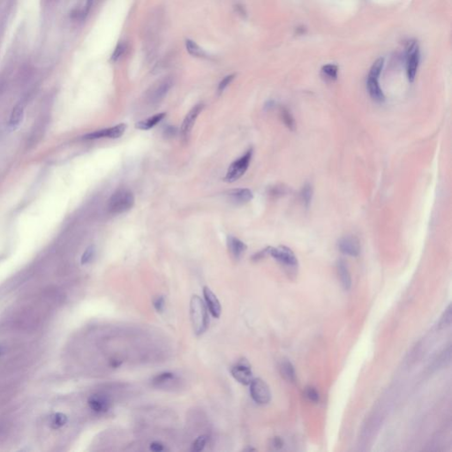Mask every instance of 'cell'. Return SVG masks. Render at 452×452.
<instances>
[{"label": "cell", "mask_w": 452, "mask_h": 452, "mask_svg": "<svg viewBox=\"0 0 452 452\" xmlns=\"http://www.w3.org/2000/svg\"><path fill=\"white\" fill-rule=\"evenodd\" d=\"M250 395L253 399V401L256 402L259 405H266L270 403L271 399V392L270 387L266 382L261 379L255 378L250 383Z\"/></svg>", "instance_id": "obj_5"}, {"label": "cell", "mask_w": 452, "mask_h": 452, "mask_svg": "<svg viewBox=\"0 0 452 452\" xmlns=\"http://www.w3.org/2000/svg\"><path fill=\"white\" fill-rule=\"evenodd\" d=\"M94 254H95V248L94 246H89L86 248L83 254L81 255V264L82 265L88 264L94 259Z\"/></svg>", "instance_id": "obj_28"}, {"label": "cell", "mask_w": 452, "mask_h": 452, "mask_svg": "<svg viewBox=\"0 0 452 452\" xmlns=\"http://www.w3.org/2000/svg\"><path fill=\"white\" fill-rule=\"evenodd\" d=\"M321 71L330 80H337L338 78V68L336 64H326L322 68Z\"/></svg>", "instance_id": "obj_27"}, {"label": "cell", "mask_w": 452, "mask_h": 452, "mask_svg": "<svg viewBox=\"0 0 452 452\" xmlns=\"http://www.w3.org/2000/svg\"><path fill=\"white\" fill-rule=\"evenodd\" d=\"M203 104H198L196 106H193L191 109V111L188 112V114L186 115V118L183 121L182 125H181V129H180V135H181L182 142H186L188 141L196 119L198 118L200 113L203 111Z\"/></svg>", "instance_id": "obj_8"}, {"label": "cell", "mask_w": 452, "mask_h": 452, "mask_svg": "<svg viewBox=\"0 0 452 452\" xmlns=\"http://www.w3.org/2000/svg\"><path fill=\"white\" fill-rule=\"evenodd\" d=\"M406 73L409 81L412 82L414 81L418 70L419 63V50L418 44L415 42L409 43L406 49Z\"/></svg>", "instance_id": "obj_7"}, {"label": "cell", "mask_w": 452, "mask_h": 452, "mask_svg": "<svg viewBox=\"0 0 452 452\" xmlns=\"http://www.w3.org/2000/svg\"><path fill=\"white\" fill-rule=\"evenodd\" d=\"M24 118V107L23 105H18L17 106L14 107L12 114H11L10 119H9V128L11 130H16L20 126V124L23 121Z\"/></svg>", "instance_id": "obj_18"}, {"label": "cell", "mask_w": 452, "mask_h": 452, "mask_svg": "<svg viewBox=\"0 0 452 452\" xmlns=\"http://www.w3.org/2000/svg\"><path fill=\"white\" fill-rule=\"evenodd\" d=\"M88 404L89 408L96 413H104L110 409V401L105 396H92L88 399Z\"/></svg>", "instance_id": "obj_14"}, {"label": "cell", "mask_w": 452, "mask_h": 452, "mask_svg": "<svg viewBox=\"0 0 452 452\" xmlns=\"http://www.w3.org/2000/svg\"><path fill=\"white\" fill-rule=\"evenodd\" d=\"M304 395L306 397L307 400H309L313 403H317L320 399V396L317 391L314 387H307L304 392Z\"/></svg>", "instance_id": "obj_31"}, {"label": "cell", "mask_w": 452, "mask_h": 452, "mask_svg": "<svg viewBox=\"0 0 452 452\" xmlns=\"http://www.w3.org/2000/svg\"><path fill=\"white\" fill-rule=\"evenodd\" d=\"M203 295L206 302L207 308L209 309L210 314H212L213 317L218 318L222 313V308L220 305L218 299L216 298V295L214 294L212 290L209 289V287L205 286L203 288Z\"/></svg>", "instance_id": "obj_12"}, {"label": "cell", "mask_w": 452, "mask_h": 452, "mask_svg": "<svg viewBox=\"0 0 452 452\" xmlns=\"http://www.w3.org/2000/svg\"><path fill=\"white\" fill-rule=\"evenodd\" d=\"M232 375L237 381L243 385H249L253 381V372L248 361H240L232 368Z\"/></svg>", "instance_id": "obj_9"}, {"label": "cell", "mask_w": 452, "mask_h": 452, "mask_svg": "<svg viewBox=\"0 0 452 452\" xmlns=\"http://www.w3.org/2000/svg\"><path fill=\"white\" fill-rule=\"evenodd\" d=\"M186 49L189 54L195 57H199V58H208V54L204 50L200 47L198 44H196L195 41L191 39H186Z\"/></svg>", "instance_id": "obj_20"}, {"label": "cell", "mask_w": 452, "mask_h": 452, "mask_svg": "<svg viewBox=\"0 0 452 452\" xmlns=\"http://www.w3.org/2000/svg\"><path fill=\"white\" fill-rule=\"evenodd\" d=\"M149 449H150V450H152V451L160 452L165 450V446H164L162 442H153L151 444H150Z\"/></svg>", "instance_id": "obj_35"}, {"label": "cell", "mask_w": 452, "mask_h": 452, "mask_svg": "<svg viewBox=\"0 0 452 452\" xmlns=\"http://www.w3.org/2000/svg\"><path fill=\"white\" fill-rule=\"evenodd\" d=\"M252 155H253V149H250L241 157L234 161L227 171L224 178L225 181L233 183L240 179L246 173V170L248 169Z\"/></svg>", "instance_id": "obj_3"}, {"label": "cell", "mask_w": 452, "mask_h": 452, "mask_svg": "<svg viewBox=\"0 0 452 452\" xmlns=\"http://www.w3.org/2000/svg\"><path fill=\"white\" fill-rule=\"evenodd\" d=\"M450 324H451V308H450V306H449L439 321L438 328L439 329H444V328L449 327Z\"/></svg>", "instance_id": "obj_29"}, {"label": "cell", "mask_w": 452, "mask_h": 452, "mask_svg": "<svg viewBox=\"0 0 452 452\" xmlns=\"http://www.w3.org/2000/svg\"><path fill=\"white\" fill-rule=\"evenodd\" d=\"M235 10H236L237 13L238 14H240V15H245L246 14V11H245V8H244L240 4H237L236 6H235Z\"/></svg>", "instance_id": "obj_37"}, {"label": "cell", "mask_w": 452, "mask_h": 452, "mask_svg": "<svg viewBox=\"0 0 452 452\" xmlns=\"http://www.w3.org/2000/svg\"><path fill=\"white\" fill-rule=\"evenodd\" d=\"M166 116V114L165 112L154 115V116H152L150 118H147L145 120H142V121L138 122V123L135 125V127L140 129V130H149V129H151L152 127H154L155 125H157L159 122L161 121L163 118H165Z\"/></svg>", "instance_id": "obj_19"}, {"label": "cell", "mask_w": 452, "mask_h": 452, "mask_svg": "<svg viewBox=\"0 0 452 452\" xmlns=\"http://www.w3.org/2000/svg\"><path fill=\"white\" fill-rule=\"evenodd\" d=\"M190 316L195 333L203 334L209 327V314L205 304L197 295H193L190 301Z\"/></svg>", "instance_id": "obj_1"}, {"label": "cell", "mask_w": 452, "mask_h": 452, "mask_svg": "<svg viewBox=\"0 0 452 452\" xmlns=\"http://www.w3.org/2000/svg\"><path fill=\"white\" fill-rule=\"evenodd\" d=\"M173 83L174 81L172 77L168 76L163 78L160 81L155 82V84L152 85L151 88H149V91L147 93V98L149 103L157 104L164 99L166 94H168L170 89L172 88Z\"/></svg>", "instance_id": "obj_6"}, {"label": "cell", "mask_w": 452, "mask_h": 452, "mask_svg": "<svg viewBox=\"0 0 452 452\" xmlns=\"http://www.w3.org/2000/svg\"><path fill=\"white\" fill-rule=\"evenodd\" d=\"M367 88H368V93L374 101L378 102V103L384 102L385 95L383 94V91L381 90L380 84H379V78L368 76V81H367Z\"/></svg>", "instance_id": "obj_13"}, {"label": "cell", "mask_w": 452, "mask_h": 452, "mask_svg": "<svg viewBox=\"0 0 452 452\" xmlns=\"http://www.w3.org/2000/svg\"><path fill=\"white\" fill-rule=\"evenodd\" d=\"M134 205V193L128 189H118L109 200V212L112 215H119L130 210Z\"/></svg>", "instance_id": "obj_2"}, {"label": "cell", "mask_w": 452, "mask_h": 452, "mask_svg": "<svg viewBox=\"0 0 452 452\" xmlns=\"http://www.w3.org/2000/svg\"><path fill=\"white\" fill-rule=\"evenodd\" d=\"M230 199L235 204H245L253 199V195L250 189L240 188L233 190L229 193Z\"/></svg>", "instance_id": "obj_15"}, {"label": "cell", "mask_w": 452, "mask_h": 452, "mask_svg": "<svg viewBox=\"0 0 452 452\" xmlns=\"http://www.w3.org/2000/svg\"><path fill=\"white\" fill-rule=\"evenodd\" d=\"M175 381L176 376L173 373L165 372V373H162L160 375H156L153 379L152 383H153L154 386H156V387H166V384L172 383V382H174Z\"/></svg>", "instance_id": "obj_22"}, {"label": "cell", "mask_w": 452, "mask_h": 452, "mask_svg": "<svg viewBox=\"0 0 452 452\" xmlns=\"http://www.w3.org/2000/svg\"><path fill=\"white\" fill-rule=\"evenodd\" d=\"M207 443V436L205 435H201L198 438L196 439L195 442H192V451L199 452L202 451Z\"/></svg>", "instance_id": "obj_32"}, {"label": "cell", "mask_w": 452, "mask_h": 452, "mask_svg": "<svg viewBox=\"0 0 452 452\" xmlns=\"http://www.w3.org/2000/svg\"><path fill=\"white\" fill-rule=\"evenodd\" d=\"M337 268L342 285L345 290H349L351 286V277L348 270L347 264H345L344 260H339L337 264Z\"/></svg>", "instance_id": "obj_17"}, {"label": "cell", "mask_w": 452, "mask_h": 452, "mask_svg": "<svg viewBox=\"0 0 452 452\" xmlns=\"http://www.w3.org/2000/svg\"><path fill=\"white\" fill-rule=\"evenodd\" d=\"M280 373L281 375L286 381L294 382L295 381V379H296V373H295L294 365L292 364L289 361H283L281 363Z\"/></svg>", "instance_id": "obj_21"}, {"label": "cell", "mask_w": 452, "mask_h": 452, "mask_svg": "<svg viewBox=\"0 0 452 452\" xmlns=\"http://www.w3.org/2000/svg\"><path fill=\"white\" fill-rule=\"evenodd\" d=\"M338 249L341 253L349 256H358L361 253V242L357 237L352 235L341 238L338 242Z\"/></svg>", "instance_id": "obj_10"}, {"label": "cell", "mask_w": 452, "mask_h": 452, "mask_svg": "<svg viewBox=\"0 0 452 452\" xmlns=\"http://www.w3.org/2000/svg\"><path fill=\"white\" fill-rule=\"evenodd\" d=\"M153 305H154V307H155V310L159 312V313H162L163 311L165 310L166 301H165L164 297L160 296V297H157L154 300Z\"/></svg>", "instance_id": "obj_34"}, {"label": "cell", "mask_w": 452, "mask_h": 452, "mask_svg": "<svg viewBox=\"0 0 452 452\" xmlns=\"http://www.w3.org/2000/svg\"><path fill=\"white\" fill-rule=\"evenodd\" d=\"M227 246L233 256L236 259L242 256L247 248L246 244L233 236H228L227 238Z\"/></svg>", "instance_id": "obj_16"}, {"label": "cell", "mask_w": 452, "mask_h": 452, "mask_svg": "<svg viewBox=\"0 0 452 452\" xmlns=\"http://www.w3.org/2000/svg\"><path fill=\"white\" fill-rule=\"evenodd\" d=\"M126 129V125L125 124H119L118 125H115L112 127L109 128L103 129V130H98L95 132L90 133L88 135L85 136V138L89 139V140H94V139L101 138H111L117 139L121 137L124 135Z\"/></svg>", "instance_id": "obj_11"}, {"label": "cell", "mask_w": 452, "mask_h": 452, "mask_svg": "<svg viewBox=\"0 0 452 452\" xmlns=\"http://www.w3.org/2000/svg\"><path fill=\"white\" fill-rule=\"evenodd\" d=\"M125 50H126V44L125 43H119L113 51L111 60L114 63L119 60V58L125 53Z\"/></svg>", "instance_id": "obj_30"}, {"label": "cell", "mask_w": 452, "mask_h": 452, "mask_svg": "<svg viewBox=\"0 0 452 452\" xmlns=\"http://www.w3.org/2000/svg\"><path fill=\"white\" fill-rule=\"evenodd\" d=\"M273 446L276 449H280V448L283 447V441L279 437L274 438Z\"/></svg>", "instance_id": "obj_36"}, {"label": "cell", "mask_w": 452, "mask_h": 452, "mask_svg": "<svg viewBox=\"0 0 452 452\" xmlns=\"http://www.w3.org/2000/svg\"><path fill=\"white\" fill-rule=\"evenodd\" d=\"M68 421L67 415L61 413V412H57V413L52 415L51 421H50V426H51V429H60L63 426L67 424Z\"/></svg>", "instance_id": "obj_24"}, {"label": "cell", "mask_w": 452, "mask_h": 452, "mask_svg": "<svg viewBox=\"0 0 452 452\" xmlns=\"http://www.w3.org/2000/svg\"><path fill=\"white\" fill-rule=\"evenodd\" d=\"M235 76H236V75L233 74V75H227V76L223 78V80L220 81L219 85H218V88H217V94H222V93L225 90V88L232 83V81L234 80Z\"/></svg>", "instance_id": "obj_33"}, {"label": "cell", "mask_w": 452, "mask_h": 452, "mask_svg": "<svg viewBox=\"0 0 452 452\" xmlns=\"http://www.w3.org/2000/svg\"><path fill=\"white\" fill-rule=\"evenodd\" d=\"M281 118L283 120V124L286 125L287 127L290 129V130L294 131L295 127H296L295 120H294V118L293 117L292 113L287 109H282V111H281Z\"/></svg>", "instance_id": "obj_25"}, {"label": "cell", "mask_w": 452, "mask_h": 452, "mask_svg": "<svg viewBox=\"0 0 452 452\" xmlns=\"http://www.w3.org/2000/svg\"><path fill=\"white\" fill-rule=\"evenodd\" d=\"M312 198H313V187L310 184L307 183L306 185H304L301 192V202L303 203L304 206L306 208H309L311 202H312Z\"/></svg>", "instance_id": "obj_23"}, {"label": "cell", "mask_w": 452, "mask_h": 452, "mask_svg": "<svg viewBox=\"0 0 452 452\" xmlns=\"http://www.w3.org/2000/svg\"><path fill=\"white\" fill-rule=\"evenodd\" d=\"M4 351H5V348L3 346H0V356L3 354Z\"/></svg>", "instance_id": "obj_38"}, {"label": "cell", "mask_w": 452, "mask_h": 452, "mask_svg": "<svg viewBox=\"0 0 452 452\" xmlns=\"http://www.w3.org/2000/svg\"><path fill=\"white\" fill-rule=\"evenodd\" d=\"M383 66H384V58L380 57V58L376 59V60L374 62V64H372L371 68H370V71H369V74H368V76L376 78L380 77L381 71H382V68H383Z\"/></svg>", "instance_id": "obj_26"}, {"label": "cell", "mask_w": 452, "mask_h": 452, "mask_svg": "<svg viewBox=\"0 0 452 452\" xmlns=\"http://www.w3.org/2000/svg\"><path fill=\"white\" fill-rule=\"evenodd\" d=\"M270 254L288 270H295L298 267L297 257L293 250L287 246L270 247Z\"/></svg>", "instance_id": "obj_4"}]
</instances>
